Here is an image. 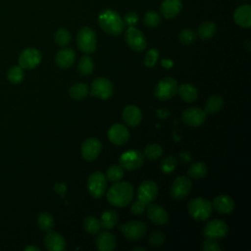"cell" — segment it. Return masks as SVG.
Segmentation results:
<instances>
[{"mask_svg":"<svg viewBox=\"0 0 251 251\" xmlns=\"http://www.w3.org/2000/svg\"><path fill=\"white\" fill-rule=\"evenodd\" d=\"M133 197V188L126 181H116L107 192L108 202L116 207H125L129 204Z\"/></svg>","mask_w":251,"mask_h":251,"instance_id":"obj_1","label":"cell"},{"mask_svg":"<svg viewBox=\"0 0 251 251\" xmlns=\"http://www.w3.org/2000/svg\"><path fill=\"white\" fill-rule=\"evenodd\" d=\"M100 27L108 34L117 36L120 35L125 28V22L121 16L114 10H103L98 17Z\"/></svg>","mask_w":251,"mask_h":251,"instance_id":"obj_2","label":"cell"},{"mask_svg":"<svg viewBox=\"0 0 251 251\" xmlns=\"http://www.w3.org/2000/svg\"><path fill=\"white\" fill-rule=\"evenodd\" d=\"M188 213L196 221L207 220L212 213V203L204 198L196 197L188 203Z\"/></svg>","mask_w":251,"mask_h":251,"instance_id":"obj_3","label":"cell"},{"mask_svg":"<svg viewBox=\"0 0 251 251\" xmlns=\"http://www.w3.org/2000/svg\"><path fill=\"white\" fill-rule=\"evenodd\" d=\"M177 81L172 77H164L156 84L154 95L161 101L173 98L177 93Z\"/></svg>","mask_w":251,"mask_h":251,"instance_id":"obj_4","label":"cell"},{"mask_svg":"<svg viewBox=\"0 0 251 251\" xmlns=\"http://www.w3.org/2000/svg\"><path fill=\"white\" fill-rule=\"evenodd\" d=\"M76 43L80 51L85 54H91L96 49L95 32L88 26L81 27L76 36Z\"/></svg>","mask_w":251,"mask_h":251,"instance_id":"obj_5","label":"cell"},{"mask_svg":"<svg viewBox=\"0 0 251 251\" xmlns=\"http://www.w3.org/2000/svg\"><path fill=\"white\" fill-rule=\"evenodd\" d=\"M118 228L123 231L124 235L128 240H138L142 238L147 231L146 224L140 221H130L125 225H119Z\"/></svg>","mask_w":251,"mask_h":251,"instance_id":"obj_6","label":"cell"},{"mask_svg":"<svg viewBox=\"0 0 251 251\" xmlns=\"http://www.w3.org/2000/svg\"><path fill=\"white\" fill-rule=\"evenodd\" d=\"M107 187V178L101 172L90 174L87 180V188L90 195L94 198H100Z\"/></svg>","mask_w":251,"mask_h":251,"instance_id":"obj_7","label":"cell"},{"mask_svg":"<svg viewBox=\"0 0 251 251\" xmlns=\"http://www.w3.org/2000/svg\"><path fill=\"white\" fill-rule=\"evenodd\" d=\"M113 83L106 77L95 78L90 86V95L103 100L110 98L113 94Z\"/></svg>","mask_w":251,"mask_h":251,"instance_id":"obj_8","label":"cell"},{"mask_svg":"<svg viewBox=\"0 0 251 251\" xmlns=\"http://www.w3.org/2000/svg\"><path fill=\"white\" fill-rule=\"evenodd\" d=\"M144 155L138 150H129L122 154L119 165L126 171H133L142 166Z\"/></svg>","mask_w":251,"mask_h":251,"instance_id":"obj_9","label":"cell"},{"mask_svg":"<svg viewBox=\"0 0 251 251\" xmlns=\"http://www.w3.org/2000/svg\"><path fill=\"white\" fill-rule=\"evenodd\" d=\"M125 39L127 45L136 52L143 51L147 45L144 34L134 26H128L126 30Z\"/></svg>","mask_w":251,"mask_h":251,"instance_id":"obj_10","label":"cell"},{"mask_svg":"<svg viewBox=\"0 0 251 251\" xmlns=\"http://www.w3.org/2000/svg\"><path fill=\"white\" fill-rule=\"evenodd\" d=\"M158 194V185L153 180H143L137 188V199L148 205L154 201Z\"/></svg>","mask_w":251,"mask_h":251,"instance_id":"obj_11","label":"cell"},{"mask_svg":"<svg viewBox=\"0 0 251 251\" xmlns=\"http://www.w3.org/2000/svg\"><path fill=\"white\" fill-rule=\"evenodd\" d=\"M183 123L189 126H200L206 120V112L199 107H191L184 110L181 114Z\"/></svg>","mask_w":251,"mask_h":251,"instance_id":"obj_12","label":"cell"},{"mask_svg":"<svg viewBox=\"0 0 251 251\" xmlns=\"http://www.w3.org/2000/svg\"><path fill=\"white\" fill-rule=\"evenodd\" d=\"M41 62V53L35 48H26L19 56V65L23 69H33Z\"/></svg>","mask_w":251,"mask_h":251,"instance_id":"obj_13","label":"cell"},{"mask_svg":"<svg viewBox=\"0 0 251 251\" xmlns=\"http://www.w3.org/2000/svg\"><path fill=\"white\" fill-rule=\"evenodd\" d=\"M191 190V181L185 176H177L171 187V196L176 200L185 198Z\"/></svg>","mask_w":251,"mask_h":251,"instance_id":"obj_14","label":"cell"},{"mask_svg":"<svg viewBox=\"0 0 251 251\" xmlns=\"http://www.w3.org/2000/svg\"><path fill=\"white\" fill-rule=\"evenodd\" d=\"M228 226L226 222L221 220H212L208 222L203 229V233L206 237L210 238H223L227 234Z\"/></svg>","mask_w":251,"mask_h":251,"instance_id":"obj_15","label":"cell"},{"mask_svg":"<svg viewBox=\"0 0 251 251\" xmlns=\"http://www.w3.org/2000/svg\"><path fill=\"white\" fill-rule=\"evenodd\" d=\"M102 149V144L98 138L90 137L81 144V156L86 161H93L97 159Z\"/></svg>","mask_w":251,"mask_h":251,"instance_id":"obj_16","label":"cell"},{"mask_svg":"<svg viewBox=\"0 0 251 251\" xmlns=\"http://www.w3.org/2000/svg\"><path fill=\"white\" fill-rule=\"evenodd\" d=\"M146 213L148 219L155 225L163 226L165 225L169 220V215L165 208L158 204H148L146 207Z\"/></svg>","mask_w":251,"mask_h":251,"instance_id":"obj_17","label":"cell"},{"mask_svg":"<svg viewBox=\"0 0 251 251\" xmlns=\"http://www.w3.org/2000/svg\"><path fill=\"white\" fill-rule=\"evenodd\" d=\"M108 138L113 144L123 145L129 138L128 129L121 124L113 125L108 130Z\"/></svg>","mask_w":251,"mask_h":251,"instance_id":"obj_18","label":"cell"},{"mask_svg":"<svg viewBox=\"0 0 251 251\" xmlns=\"http://www.w3.org/2000/svg\"><path fill=\"white\" fill-rule=\"evenodd\" d=\"M95 244L100 251H113L116 247L117 240L111 232L101 231L95 238Z\"/></svg>","mask_w":251,"mask_h":251,"instance_id":"obj_19","label":"cell"},{"mask_svg":"<svg viewBox=\"0 0 251 251\" xmlns=\"http://www.w3.org/2000/svg\"><path fill=\"white\" fill-rule=\"evenodd\" d=\"M123 120L129 126H136L142 120V113L137 106L128 105L123 111Z\"/></svg>","mask_w":251,"mask_h":251,"instance_id":"obj_20","label":"cell"},{"mask_svg":"<svg viewBox=\"0 0 251 251\" xmlns=\"http://www.w3.org/2000/svg\"><path fill=\"white\" fill-rule=\"evenodd\" d=\"M234 22L242 27H249L251 25V6L246 4L238 7L233 14Z\"/></svg>","mask_w":251,"mask_h":251,"instance_id":"obj_21","label":"cell"},{"mask_svg":"<svg viewBox=\"0 0 251 251\" xmlns=\"http://www.w3.org/2000/svg\"><path fill=\"white\" fill-rule=\"evenodd\" d=\"M44 243L46 248L50 251H63L66 249V241L58 232L49 231L44 238Z\"/></svg>","mask_w":251,"mask_h":251,"instance_id":"obj_22","label":"cell"},{"mask_svg":"<svg viewBox=\"0 0 251 251\" xmlns=\"http://www.w3.org/2000/svg\"><path fill=\"white\" fill-rule=\"evenodd\" d=\"M75 60V53L71 48H63L56 54V64L61 69L70 68Z\"/></svg>","mask_w":251,"mask_h":251,"instance_id":"obj_23","label":"cell"},{"mask_svg":"<svg viewBox=\"0 0 251 251\" xmlns=\"http://www.w3.org/2000/svg\"><path fill=\"white\" fill-rule=\"evenodd\" d=\"M212 206L221 214H229L234 209V202L227 195H219L214 198Z\"/></svg>","mask_w":251,"mask_h":251,"instance_id":"obj_24","label":"cell"},{"mask_svg":"<svg viewBox=\"0 0 251 251\" xmlns=\"http://www.w3.org/2000/svg\"><path fill=\"white\" fill-rule=\"evenodd\" d=\"M181 8L182 5L180 0H164L160 10L166 19H173L180 12Z\"/></svg>","mask_w":251,"mask_h":251,"instance_id":"obj_25","label":"cell"},{"mask_svg":"<svg viewBox=\"0 0 251 251\" xmlns=\"http://www.w3.org/2000/svg\"><path fill=\"white\" fill-rule=\"evenodd\" d=\"M177 93L184 102H193L198 95L196 87L190 83H183L177 87Z\"/></svg>","mask_w":251,"mask_h":251,"instance_id":"obj_26","label":"cell"},{"mask_svg":"<svg viewBox=\"0 0 251 251\" xmlns=\"http://www.w3.org/2000/svg\"><path fill=\"white\" fill-rule=\"evenodd\" d=\"M119 216L114 210H107L101 215L100 225L103 228L111 229L114 228L118 224Z\"/></svg>","mask_w":251,"mask_h":251,"instance_id":"obj_27","label":"cell"},{"mask_svg":"<svg viewBox=\"0 0 251 251\" xmlns=\"http://www.w3.org/2000/svg\"><path fill=\"white\" fill-rule=\"evenodd\" d=\"M224 106V100L220 95H212L208 98L205 105L206 114H215L222 110Z\"/></svg>","mask_w":251,"mask_h":251,"instance_id":"obj_28","label":"cell"},{"mask_svg":"<svg viewBox=\"0 0 251 251\" xmlns=\"http://www.w3.org/2000/svg\"><path fill=\"white\" fill-rule=\"evenodd\" d=\"M93 69H94V65L91 57H89L88 55H84L79 59L77 64V70L81 75L86 76L91 75L93 72Z\"/></svg>","mask_w":251,"mask_h":251,"instance_id":"obj_29","label":"cell"},{"mask_svg":"<svg viewBox=\"0 0 251 251\" xmlns=\"http://www.w3.org/2000/svg\"><path fill=\"white\" fill-rule=\"evenodd\" d=\"M187 174L192 178H195V179L202 178L207 175V167L202 162L193 163L189 166L187 170Z\"/></svg>","mask_w":251,"mask_h":251,"instance_id":"obj_30","label":"cell"},{"mask_svg":"<svg viewBox=\"0 0 251 251\" xmlns=\"http://www.w3.org/2000/svg\"><path fill=\"white\" fill-rule=\"evenodd\" d=\"M87 94H88V86H87V84L82 83V82L74 84L69 90L70 97L75 100H81Z\"/></svg>","mask_w":251,"mask_h":251,"instance_id":"obj_31","label":"cell"},{"mask_svg":"<svg viewBox=\"0 0 251 251\" xmlns=\"http://www.w3.org/2000/svg\"><path fill=\"white\" fill-rule=\"evenodd\" d=\"M216 25L212 22H204L198 27V35L201 39L207 40L213 37L216 33Z\"/></svg>","mask_w":251,"mask_h":251,"instance_id":"obj_32","label":"cell"},{"mask_svg":"<svg viewBox=\"0 0 251 251\" xmlns=\"http://www.w3.org/2000/svg\"><path fill=\"white\" fill-rule=\"evenodd\" d=\"M37 225H38V226H39V228L41 230L49 232L54 227V219H53V217L49 213L42 212L38 216Z\"/></svg>","mask_w":251,"mask_h":251,"instance_id":"obj_33","label":"cell"},{"mask_svg":"<svg viewBox=\"0 0 251 251\" xmlns=\"http://www.w3.org/2000/svg\"><path fill=\"white\" fill-rule=\"evenodd\" d=\"M105 176L111 182L119 181L124 176V169L120 165H112L108 168Z\"/></svg>","mask_w":251,"mask_h":251,"instance_id":"obj_34","label":"cell"},{"mask_svg":"<svg viewBox=\"0 0 251 251\" xmlns=\"http://www.w3.org/2000/svg\"><path fill=\"white\" fill-rule=\"evenodd\" d=\"M24 77H25V73L23 68H21L20 66H14L10 68L9 71L7 72L8 80L14 84L22 82Z\"/></svg>","mask_w":251,"mask_h":251,"instance_id":"obj_35","label":"cell"},{"mask_svg":"<svg viewBox=\"0 0 251 251\" xmlns=\"http://www.w3.org/2000/svg\"><path fill=\"white\" fill-rule=\"evenodd\" d=\"M83 226L86 232H88L89 234H96L100 228H101V225H100V221L98 219H96L95 217H86L84 219L83 222Z\"/></svg>","mask_w":251,"mask_h":251,"instance_id":"obj_36","label":"cell"},{"mask_svg":"<svg viewBox=\"0 0 251 251\" xmlns=\"http://www.w3.org/2000/svg\"><path fill=\"white\" fill-rule=\"evenodd\" d=\"M144 153H145V156L149 160H156V159H158L159 157L162 156L163 149L159 144L152 143V144H149L145 147Z\"/></svg>","mask_w":251,"mask_h":251,"instance_id":"obj_37","label":"cell"},{"mask_svg":"<svg viewBox=\"0 0 251 251\" xmlns=\"http://www.w3.org/2000/svg\"><path fill=\"white\" fill-rule=\"evenodd\" d=\"M54 39H55V42L61 46V47H65L67 46L70 41H71V33L67 30V29H64V28H60L58 29L55 34H54Z\"/></svg>","mask_w":251,"mask_h":251,"instance_id":"obj_38","label":"cell"},{"mask_svg":"<svg viewBox=\"0 0 251 251\" xmlns=\"http://www.w3.org/2000/svg\"><path fill=\"white\" fill-rule=\"evenodd\" d=\"M176 163H177V162H176V159L175 156L170 155V156L164 158V159L162 160L161 166H160L162 172L165 173V174H170V173H172V172L176 169Z\"/></svg>","mask_w":251,"mask_h":251,"instance_id":"obj_39","label":"cell"},{"mask_svg":"<svg viewBox=\"0 0 251 251\" xmlns=\"http://www.w3.org/2000/svg\"><path fill=\"white\" fill-rule=\"evenodd\" d=\"M144 24L149 26V27H155L157 26L160 22H161V18L159 16V14L155 11H149L145 14L144 19H143Z\"/></svg>","mask_w":251,"mask_h":251,"instance_id":"obj_40","label":"cell"},{"mask_svg":"<svg viewBox=\"0 0 251 251\" xmlns=\"http://www.w3.org/2000/svg\"><path fill=\"white\" fill-rule=\"evenodd\" d=\"M178 38H179V40H180L183 44L189 45V44L193 43L194 40L196 39V33H195V31H193V30L190 29V28H185V29H182V30L179 32Z\"/></svg>","mask_w":251,"mask_h":251,"instance_id":"obj_41","label":"cell"},{"mask_svg":"<svg viewBox=\"0 0 251 251\" xmlns=\"http://www.w3.org/2000/svg\"><path fill=\"white\" fill-rule=\"evenodd\" d=\"M158 56H159V53H158V50L155 49V48H152L150 49L146 55H145V58H144V65L148 68H151V67H154L155 64L157 63V60H158Z\"/></svg>","mask_w":251,"mask_h":251,"instance_id":"obj_42","label":"cell"},{"mask_svg":"<svg viewBox=\"0 0 251 251\" xmlns=\"http://www.w3.org/2000/svg\"><path fill=\"white\" fill-rule=\"evenodd\" d=\"M164 241H165V235L161 231H154L148 239L149 245L152 247H159L164 243Z\"/></svg>","mask_w":251,"mask_h":251,"instance_id":"obj_43","label":"cell"},{"mask_svg":"<svg viewBox=\"0 0 251 251\" xmlns=\"http://www.w3.org/2000/svg\"><path fill=\"white\" fill-rule=\"evenodd\" d=\"M202 248L204 251H220V250H222V248L218 244L217 240L215 238H210V237H207V239L203 241Z\"/></svg>","mask_w":251,"mask_h":251,"instance_id":"obj_44","label":"cell"},{"mask_svg":"<svg viewBox=\"0 0 251 251\" xmlns=\"http://www.w3.org/2000/svg\"><path fill=\"white\" fill-rule=\"evenodd\" d=\"M146 207H147V205H145L144 203H142L141 201H139L138 199H136V200L131 204L130 210H131L132 214H134V215H141V214L145 211Z\"/></svg>","mask_w":251,"mask_h":251,"instance_id":"obj_45","label":"cell"},{"mask_svg":"<svg viewBox=\"0 0 251 251\" xmlns=\"http://www.w3.org/2000/svg\"><path fill=\"white\" fill-rule=\"evenodd\" d=\"M124 22L128 26H134L138 22V16L134 12H128L127 14H126L124 18Z\"/></svg>","mask_w":251,"mask_h":251,"instance_id":"obj_46","label":"cell"},{"mask_svg":"<svg viewBox=\"0 0 251 251\" xmlns=\"http://www.w3.org/2000/svg\"><path fill=\"white\" fill-rule=\"evenodd\" d=\"M54 190L59 194V196L64 197L67 191V186L64 182H57L54 184Z\"/></svg>","mask_w":251,"mask_h":251,"instance_id":"obj_47","label":"cell"},{"mask_svg":"<svg viewBox=\"0 0 251 251\" xmlns=\"http://www.w3.org/2000/svg\"><path fill=\"white\" fill-rule=\"evenodd\" d=\"M156 114L160 119H166L170 116V111L168 109H158L156 111Z\"/></svg>","mask_w":251,"mask_h":251,"instance_id":"obj_48","label":"cell"},{"mask_svg":"<svg viewBox=\"0 0 251 251\" xmlns=\"http://www.w3.org/2000/svg\"><path fill=\"white\" fill-rule=\"evenodd\" d=\"M179 158H180V160H181L183 163H188V162H190V160H191V155H190L189 152L184 151V152L179 153Z\"/></svg>","mask_w":251,"mask_h":251,"instance_id":"obj_49","label":"cell"},{"mask_svg":"<svg viewBox=\"0 0 251 251\" xmlns=\"http://www.w3.org/2000/svg\"><path fill=\"white\" fill-rule=\"evenodd\" d=\"M161 65H162L164 68L170 69V68H172V67H173L174 63H173V61H172V60H170V59H165V60H162Z\"/></svg>","mask_w":251,"mask_h":251,"instance_id":"obj_50","label":"cell"},{"mask_svg":"<svg viewBox=\"0 0 251 251\" xmlns=\"http://www.w3.org/2000/svg\"><path fill=\"white\" fill-rule=\"evenodd\" d=\"M25 251H30V250H32V251H40V249H39L38 247H36V246H33V245H29V246H26V247L25 248Z\"/></svg>","mask_w":251,"mask_h":251,"instance_id":"obj_51","label":"cell"},{"mask_svg":"<svg viewBox=\"0 0 251 251\" xmlns=\"http://www.w3.org/2000/svg\"><path fill=\"white\" fill-rule=\"evenodd\" d=\"M136 250L144 251V250H145V248H143V247H133V248H132V251H136Z\"/></svg>","mask_w":251,"mask_h":251,"instance_id":"obj_52","label":"cell"}]
</instances>
